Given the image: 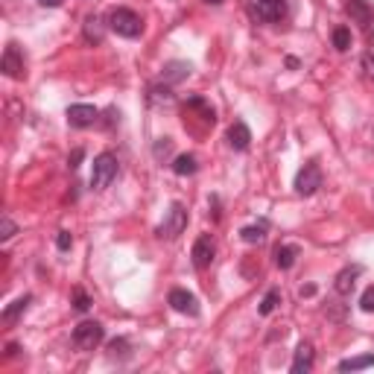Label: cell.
Masks as SVG:
<instances>
[{
    "mask_svg": "<svg viewBox=\"0 0 374 374\" xmlns=\"http://www.w3.org/2000/svg\"><path fill=\"white\" fill-rule=\"evenodd\" d=\"M108 27L115 30L117 35H123V39H138V35L144 32V21L138 12H132V9H115L108 15Z\"/></svg>",
    "mask_w": 374,
    "mask_h": 374,
    "instance_id": "obj_1",
    "label": "cell"
},
{
    "mask_svg": "<svg viewBox=\"0 0 374 374\" xmlns=\"http://www.w3.org/2000/svg\"><path fill=\"white\" fill-rule=\"evenodd\" d=\"M117 170H120V164H117V158H115V155H111V152H99V155L94 158L91 184L97 187V190H106V187L117 179Z\"/></svg>",
    "mask_w": 374,
    "mask_h": 374,
    "instance_id": "obj_2",
    "label": "cell"
},
{
    "mask_svg": "<svg viewBox=\"0 0 374 374\" xmlns=\"http://www.w3.org/2000/svg\"><path fill=\"white\" fill-rule=\"evenodd\" d=\"M103 325L99 322H79L77 328H73V345L79 348V351H94V348L103 342Z\"/></svg>",
    "mask_w": 374,
    "mask_h": 374,
    "instance_id": "obj_3",
    "label": "cell"
},
{
    "mask_svg": "<svg viewBox=\"0 0 374 374\" xmlns=\"http://www.w3.org/2000/svg\"><path fill=\"white\" fill-rule=\"evenodd\" d=\"M252 12H255V18L264 23H281L290 9H286V0H255Z\"/></svg>",
    "mask_w": 374,
    "mask_h": 374,
    "instance_id": "obj_4",
    "label": "cell"
},
{
    "mask_svg": "<svg viewBox=\"0 0 374 374\" xmlns=\"http://www.w3.org/2000/svg\"><path fill=\"white\" fill-rule=\"evenodd\" d=\"M184 228H187V210H184L179 202H176V205H170V210H167L164 222H161L158 234H161V237H167V240H176V237H179Z\"/></svg>",
    "mask_w": 374,
    "mask_h": 374,
    "instance_id": "obj_5",
    "label": "cell"
},
{
    "mask_svg": "<svg viewBox=\"0 0 374 374\" xmlns=\"http://www.w3.org/2000/svg\"><path fill=\"white\" fill-rule=\"evenodd\" d=\"M322 187V170H319V164H304L302 170H298V176H295V190L302 193V196H313L316 190Z\"/></svg>",
    "mask_w": 374,
    "mask_h": 374,
    "instance_id": "obj_6",
    "label": "cell"
},
{
    "mask_svg": "<svg viewBox=\"0 0 374 374\" xmlns=\"http://www.w3.org/2000/svg\"><path fill=\"white\" fill-rule=\"evenodd\" d=\"M214 255H217L214 237H210V234H202V237H199V240L193 243V252H190V257H193V266H196V269H205V266H210V260H214Z\"/></svg>",
    "mask_w": 374,
    "mask_h": 374,
    "instance_id": "obj_7",
    "label": "cell"
},
{
    "mask_svg": "<svg viewBox=\"0 0 374 374\" xmlns=\"http://www.w3.org/2000/svg\"><path fill=\"white\" fill-rule=\"evenodd\" d=\"M97 117H99V111L94 106L77 103V106L68 108V123L73 129H88V126H94V123H97Z\"/></svg>",
    "mask_w": 374,
    "mask_h": 374,
    "instance_id": "obj_8",
    "label": "cell"
},
{
    "mask_svg": "<svg viewBox=\"0 0 374 374\" xmlns=\"http://www.w3.org/2000/svg\"><path fill=\"white\" fill-rule=\"evenodd\" d=\"M0 68L9 79H23V53L18 44H9L3 50V61H0Z\"/></svg>",
    "mask_w": 374,
    "mask_h": 374,
    "instance_id": "obj_9",
    "label": "cell"
},
{
    "mask_svg": "<svg viewBox=\"0 0 374 374\" xmlns=\"http://www.w3.org/2000/svg\"><path fill=\"white\" fill-rule=\"evenodd\" d=\"M170 307L176 310V313H184V316H199L196 295L187 293V290H173V293H170Z\"/></svg>",
    "mask_w": 374,
    "mask_h": 374,
    "instance_id": "obj_10",
    "label": "cell"
},
{
    "mask_svg": "<svg viewBox=\"0 0 374 374\" xmlns=\"http://www.w3.org/2000/svg\"><path fill=\"white\" fill-rule=\"evenodd\" d=\"M345 12L360 23V27H366V30L374 23V6L368 3V0H348V3H345Z\"/></svg>",
    "mask_w": 374,
    "mask_h": 374,
    "instance_id": "obj_11",
    "label": "cell"
},
{
    "mask_svg": "<svg viewBox=\"0 0 374 374\" xmlns=\"http://www.w3.org/2000/svg\"><path fill=\"white\" fill-rule=\"evenodd\" d=\"M190 61H167L164 70H161V82H167V85H176L181 79L190 77Z\"/></svg>",
    "mask_w": 374,
    "mask_h": 374,
    "instance_id": "obj_12",
    "label": "cell"
},
{
    "mask_svg": "<svg viewBox=\"0 0 374 374\" xmlns=\"http://www.w3.org/2000/svg\"><path fill=\"white\" fill-rule=\"evenodd\" d=\"M228 144H231V149H237V152H243V149H248V144H252V132H248V126L243 120H237L228 129Z\"/></svg>",
    "mask_w": 374,
    "mask_h": 374,
    "instance_id": "obj_13",
    "label": "cell"
},
{
    "mask_svg": "<svg viewBox=\"0 0 374 374\" xmlns=\"http://www.w3.org/2000/svg\"><path fill=\"white\" fill-rule=\"evenodd\" d=\"M313 368V345L302 342L295 348V360H293V374H307Z\"/></svg>",
    "mask_w": 374,
    "mask_h": 374,
    "instance_id": "obj_14",
    "label": "cell"
},
{
    "mask_svg": "<svg viewBox=\"0 0 374 374\" xmlns=\"http://www.w3.org/2000/svg\"><path fill=\"white\" fill-rule=\"evenodd\" d=\"M360 272H363V266H345L339 275H336V293L339 295H348L354 290V284H357V278H360Z\"/></svg>",
    "mask_w": 374,
    "mask_h": 374,
    "instance_id": "obj_15",
    "label": "cell"
},
{
    "mask_svg": "<svg viewBox=\"0 0 374 374\" xmlns=\"http://www.w3.org/2000/svg\"><path fill=\"white\" fill-rule=\"evenodd\" d=\"M85 39H88L91 44H103V39H106L103 18H97V15H88V18H85Z\"/></svg>",
    "mask_w": 374,
    "mask_h": 374,
    "instance_id": "obj_16",
    "label": "cell"
},
{
    "mask_svg": "<svg viewBox=\"0 0 374 374\" xmlns=\"http://www.w3.org/2000/svg\"><path fill=\"white\" fill-rule=\"evenodd\" d=\"M295 260H298V246H278L275 248V264L281 269H293L295 266Z\"/></svg>",
    "mask_w": 374,
    "mask_h": 374,
    "instance_id": "obj_17",
    "label": "cell"
},
{
    "mask_svg": "<svg viewBox=\"0 0 374 374\" xmlns=\"http://www.w3.org/2000/svg\"><path fill=\"white\" fill-rule=\"evenodd\" d=\"M196 170H199L196 155H179L176 161H173V173H176V176H193Z\"/></svg>",
    "mask_w": 374,
    "mask_h": 374,
    "instance_id": "obj_18",
    "label": "cell"
},
{
    "mask_svg": "<svg viewBox=\"0 0 374 374\" xmlns=\"http://www.w3.org/2000/svg\"><path fill=\"white\" fill-rule=\"evenodd\" d=\"M374 366V354H360V357H348L339 363V371H360V368H368Z\"/></svg>",
    "mask_w": 374,
    "mask_h": 374,
    "instance_id": "obj_19",
    "label": "cell"
},
{
    "mask_svg": "<svg viewBox=\"0 0 374 374\" xmlns=\"http://www.w3.org/2000/svg\"><path fill=\"white\" fill-rule=\"evenodd\" d=\"M30 302L32 298L30 295H23V298H15V302H12L6 310H3V322H15L21 313H27V307H30Z\"/></svg>",
    "mask_w": 374,
    "mask_h": 374,
    "instance_id": "obj_20",
    "label": "cell"
},
{
    "mask_svg": "<svg viewBox=\"0 0 374 374\" xmlns=\"http://www.w3.org/2000/svg\"><path fill=\"white\" fill-rule=\"evenodd\" d=\"M173 99H176V97H173V91H170L167 82L152 85V88H149V103H164V106H170Z\"/></svg>",
    "mask_w": 374,
    "mask_h": 374,
    "instance_id": "obj_21",
    "label": "cell"
},
{
    "mask_svg": "<svg viewBox=\"0 0 374 374\" xmlns=\"http://www.w3.org/2000/svg\"><path fill=\"white\" fill-rule=\"evenodd\" d=\"M240 237L246 243H264L266 240V222H257V226H246L240 231Z\"/></svg>",
    "mask_w": 374,
    "mask_h": 374,
    "instance_id": "obj_22",
    "label": "cell"
},
{
    "mask_svg": "<svg viewBox=\"0 0 374 374\" xmlns=\"http://www.w3.org/2000/svg\"><path fill=\"white\" fill-rule=\"evenodd\" d=\"M281 304V293L278 290H269L264 295V302H260V316H269V313H275V307Z\"/></svg>",
    "mask_w": 374,
    "mask_h": 374,
    "instance_id": "obj_23",
    "label": "cell"
},
{
    "mask_svg": "<svg viewBox=\"0 0 374 374\" xmlns=\"http://www.w3.org/2000/svg\"><path fill=\"white\" fill-rule=\"evenodd\" d=\"M333 47L339 50V53H345V50L351 47V30H348V27H336L333 30Z\"/></svg>",
    "mask_w": 374,
    "mask_h": 374,
    "instance_id": "obj_24",
    "label": "cell"
},
{
    "mask_svg": "<svg viewBox=\"0 0 374 374\" xmlns=\"http://www.w3.org/2000/svg\"><path fill=\"white\" fill-rule=\"evenodd\" d=\"M73 307L79 310V313H85V310H91V298L85 290H73Z\"/></svg>",
    "mask_w": 374,
    "mask_h": 374,
    "instance_id": "obj_25",
    "label": "cell"
},
{
    "mask_svg": "<svg viewBox=\"0 0 374 374\" xmlns=\"http://www.w3.org/2000/svg\"><path fill=\"white\" fill-rule=\"evenodd\" d=\"M15 234H18V226H15V222H12L9 217L0 219V240H12Z\"/></svg>",
    "mask_w": 374,
    "mask_h": 374,
    "instance_id": "obj_26",
    "label": "cell"
},
{
    "mask_svg": "<svg viewBox=\"0 0 374 374\" xmlns=\"http://www.w3.org/2000/svg\"><path fill=\"white\" fill-rule=\"evenodd\" d=\"M170 152H173V141H170V138H161V141L155 144V158L161 161V158H167Z\"/></svg>",
    "mask_w": 374,
    "mask_h": 374,
    "instance_id": "obj_27",
    "label": "cell"
},
{
    "mask_svg": "<svg viewBox=\"0 0 374 374\" xmlns=\"http://www.w3.org/2000/svg\"><path fill=\"white\" fill-rule=\"evenodd\" d=\"M360 307H363L366 313H374V286H368V290L363 293V298H360Z\"/></svg>",
    "mask_w": 374,
    "mask_h": 374,
    "instance_id": "obj_28",
    "label": "cell"
},
{
    "mask_svg": "<svg viewBox=\"0 0 374 374\" xmlns=\"http://www.w3.org/2000/svg\"><path fill=\"white\" fill-rule=\"evenodd\" d=\"M56 246H59V252H68V248L73 246V237H70L68 231H59V237H56Z\"/></svg>",
    "mask_w": 374,
    "mask_h": 374,
    "instance_id": "obj_29",
    "label": "cell"
},
{
    "mask_svg": "<svg viewBox=\"0 0 374 374\" xmlns=\"http://www.w3.org/2000/svg\"><path fill=\"white\" fill-rule=\"evenodd\" d=\"M126 348H129V342H126V339H115V342L108 345V351H111V357H117V351L123 354V351H126Z\"/></svg>",
    "mask_w": 374,
    "mask_h": 374,
    "instance_id": "obj_30",
    "label": "cell"
},
{
    "mask_svg": "<svg viewBox=\"0 0 374 374\" xmlns=\"http://www.w3.org/2000/svg\"><path fill=\"white\" fill-rule=\"evenodd\" d=\"M363 68H366L368 77L374 79V56H371V53H366V56H363Z\"/></svg>",
    "mask_w": 374,
    "mask_h": 374,
    "instance_id": "obj_31",
    "label": "cell"
},
{
    "mask_svg": "<svg viewBox=\"0 0 374 374\" xmlns=\"http://www.w3.org/2000/svg\"><path fill=\"white\" fill-rule=\"evenodd\" d=\"M79 161H82V149H73V155H70L68 164H70L73 170H77V167H79Z\"/></svg>",
    "mask_w": 374,
    "mask_h": 374,
    "instance_id": "obj_32",
    "label": "cell"
},
{
    "mask_svg": "<svg viewBox=\"0 0 374 374\" xmlns=\"http://www.w3.org/2000/svg\"><path fill=\"white\" fill-rule=\"evenodd\" d=\"M39 3H41V6H50V9H56V6L65 3V0H39Z\"/></svg>",
    "mask_w": 374,
    "mask_h": 374,
    "instance_id": "obj_33",
    "label": "cell"
},
{
    "mask_svg": "<svg viewBox=\"0 0 374 374\" xmlns=\"http://www.w3.org/2000/svg\"><path fill=\"white\" fill-rule=\"evenodd\" d=\"M15 354H18V345H15V342L6 345V357H15Z\"/></svg>",
    "mask_w": 374,
    "mask_h": 374,
    "instance_id": "obj_34",
    "label": "cell"
},
{
    "mask_svg": "<svg viewBox=\"0 0 374 374\" xmlns=\"http://www.w3.org/2000/svg\"><path fill=\"white\" fill-rule=\"evenodd\" d=\"M205 3H214V6H219V3H222V0H205Z\"/></svg>",
    "mask_w": 374,
    "mask_h": 374,
    "instance_id": "obj_35",
    "label": "cell"
}]
</instances>
